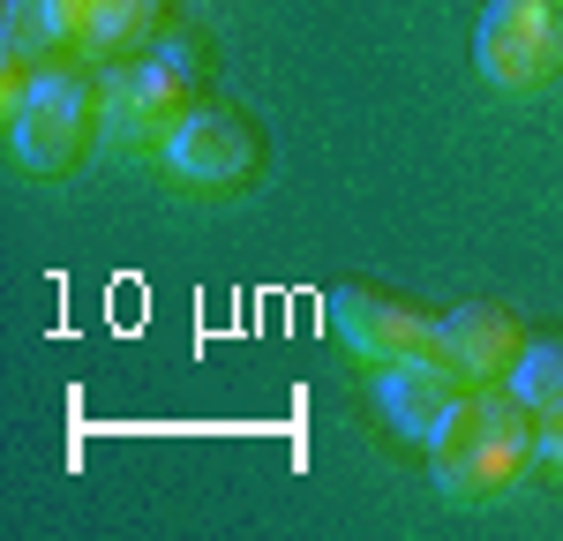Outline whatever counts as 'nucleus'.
<instances>
[{"label":"nucleus","instance_id":"1","mask_svg":"<svg viewBox=\"0 0 563 541\" xmlns=\"http://www.w3.org/2000/svg\"><path fill=\"white\" fill-rule=\"evenodd\" d=\"M429 466L451 504H504L541 466V413L519 406L504 384H466L429 437Z\"/></svg>","mask_w":563,"mask_h":541},{"label":"nucleus","instance_id":"2","mask_svg":"<svg viewBox=\"0 0 563 541\" xmlns=\"http://www.w3.org/2000/svg\"><path fill=\"white\" fill-rule=\"evenodd\" d=\"M8 151L23 174H76L90 151H106V98L90 76H60V68H38L23 106L8 113Z\"/></svg>","mask_w":563,"mask_h":541},{"label":"nucleus","instance_id":"3","mask_svg":"<svg viewBox=\"0 0 563 541\" xmlns=\"http://www.w3.org/2000/svg\"><path fill=\"white\" fill-rule=\"evenodd\" d=\"M98 98H106V151H166V135L196 113L188 98H196V60H188V45H143V53H129L106 84H98Z\"/></svg>","mask_w":563,"mask_h":541},{"label":"nucleus","instance_id":"4","mask_svg":"<svg viewBox=\"0 0 563 541\" xmlns=\"http://www.w3.org/2000/svg\"><path fill=\"white\" fill-rule=\"evenodd\" d=\"M474 68L481 84L511 90H549L563 76V0H488L474 31Z\"/></svg>","mask_w":563,"mask_h":541},{"label":"nucleus","instance_id":"5","mask_svg":"<svg viewBox=\"0 0 563 541\" xmlns=\"http://www.w3.org/2000/svg\"><path fill=\"white\" fill-rule=\"evenodd\" d=\"M158 166H166V180L188 188V196H233V188L256 180V135H249V121H233V113H218V106H196V113L166 135Z\"/></svg>","mask_w":563,"mask_h":541},{"label":"nucleus","instance_id":"6","mask_svg":"<svg viewBox=\"0 0 563 541\" xmlns=\"http://www.w3.org/2000/svg\"><path fill=\"white\" fill-rule=\"evenodd\" d=\"M323 323H331V339H339L353 361H368V368L435 354V323L429 316L406 309V301H390V294H368V286L331 294V301H323Z\"/></svg>","mask_w":563,"mask_h":541},{"label":"nucleus","instance_id":"7","mask_svg":"<svg viewBox=\"0 0 563 541\" xmlns=\"http://www.w3.org/2000/svg\"><path fill=\"white\" fill-rule=\"evenodd\" d=\"M459 391H466V376H459L443 354H413V361H390V368H376L384 421L406 437V444H421V451H429V437L443 429V413L459 406Z\"/></svg>","mask_w":563,"mask_h":541},{"label":"nucleus","instance_id":"8","mask_svg":"<svg viewBox=\"0 0 563 541\" xmlns=\"http://www.w3.org/2000/svg\"><path fill=\"white\" fill-rule=\"evenodd\" d=\"M435 354L451 361L466 384H504L511 361L526 354V323L511 309H488V301H466L435 323Z\"/></svg>","mask_w":563,"mask_h":541},{"label":"nucleus","instance_id":"9","mask_svg":"<svg viewBox=\"0 0 563 541\" xmlns=\"http://www.w3.org/2000/svg\"><path fill=\"white\" fill-rule=\"evenodd\" d=\"M158 0H45V31L76 60H106V53H135L151 38Z\"/></svg>","mask_w":563,"mask_h":541},{"label":"nucleus","instance_id":"10","mask_svg":"<svg viewBox=\"0 0 563 541\" xmlns=\"http://www.w3.org/2000/svg\"><path fill=\"white\" fill-rule=\"evenodd\" d=\"M504 391L519 406H533V413H556L563 406V339H526V354L511 361Z\"/></svg>","mask_w":563,"mask_h":541},{"label":"nucleus","instance_id":"11","mask_svg":"<svg viewBox=\"0 0 563 541\" xmlns=\"http://www.w3.org/2000/svg\"><path fill=\"white\" fill-rule=\"evenodd\" d=\"M541 466L563 482V406H556V413H541Z\"/></svg>","mask_w":563,"mask_h":541}]
</instances>
